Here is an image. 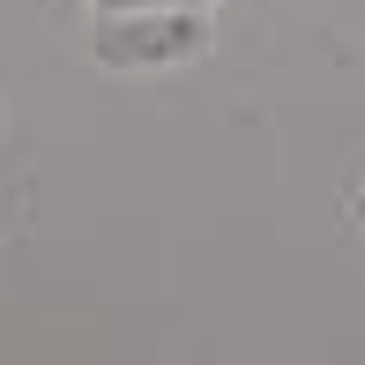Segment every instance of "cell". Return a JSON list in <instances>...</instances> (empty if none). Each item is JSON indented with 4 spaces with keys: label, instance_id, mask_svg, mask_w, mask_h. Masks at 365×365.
<instances>
[{
    "label": "cell",
    "instance_id": "7a4b0ae2",
    "mask_svg": "<svg viewBox=\"0 0 365 365\" xmlns=\"http://www.w3.org/2000/svg\"><path fill=\"white\" fill-rule=\"evenodd\" d=\"M97 8H217V0H97Z\"/></svg>",
    "mask_w": 365,
    "mask_h": 365
},
{
    "label": "cell",
    "instance_id": "3957f363",
    "mask_svg": "<svg viewBox=\"0 0 365 365\" xmlns=\"http://www.w3.org/2000/svg\"><path fill=\"white\" fill-rule=\"evenodd\" d=\"M358 231H365V194H358Z\"/></svg>",
    "mask_w": 365,
    "mask_h": 365
},
{
    "label": "cell",
    "instance_id": "6da1fadb",
    "mask_svg": "<svg viewBox=\"0 0 365 365\" xmlns=\"http://www.w3.org/2000/svg\"><path fill=\"white\" fill-rule=\"evenodd\" d=\"M90 53L105 68H179L209 53V23L202 8H97Z\"/></svg>",
    "mask_w": 365,
    "mask_h": 365
}]
</instances>
